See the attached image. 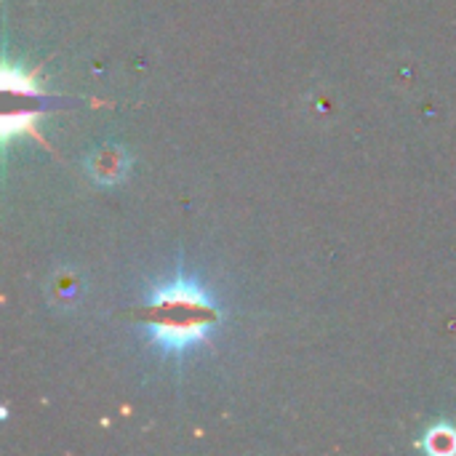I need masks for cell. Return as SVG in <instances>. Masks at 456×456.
<instances>
[{
    "label": "cell",
    "mask_w": 456,
    "mask_h": 456,
    "mask_svg": "<svg viewBox=\"0 0 456 456\" xmlns=\"http://www.w3.org/2000/svg\"><path fill=\"white\" fill-rule=\"evenodd\" d=\"M216 323L211 302L190 283H174L155 294L150 305V331L168 350H184L200 342Z\"/></svg>",
    "instance_id": "cell-1"
}]
</instances>
